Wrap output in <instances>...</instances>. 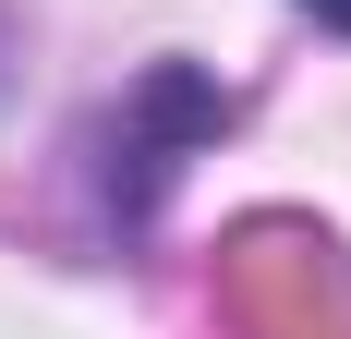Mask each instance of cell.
<instances>
[{
    "mask_svg": "<svg viewBox=\"0 0 351 339\" xmlns=\"http://www.w3.org/2000/svg\"><path fill=\"white\" fill-rule=\"evenodd\" d=\"M230 121V85H206L194 61H158L134 73V97L97 109V134H85V182H97V231L109 242H145L158 194L182 182V158Z\"/></svg>",
    "mask_w": 351,
    "mask_h": 339,
    "instance_id": "1",
    "label": "cell"
},
{
    "mask_svg": "<svg viewBox=\"0 0 351 339\" xmlns=\"http://www.w3.org/2000/svg\"><path fill=\"white\" fill-rule=\"evenodd\" d=\"M230 339H351V255L315 218H243L218 242Z\"/></svg>",
    "mask_w": 351,
    "mask_h": 339,
    "instance_id": "2",
    "label": "cell"
},
{
    "mask_svg": "<svg viewBox=\"0 0 351 339\" xmlns=\"http://www.w3.org/2000/svg\"><path fill=\"white\" fill-rule=\"evenodd\" d=\"M303 12H315V25H339V36H351V0H303Z\"/></svg>",
    "mask_w": 351,
    "mask_h": 339,
    "instance_id": "3",
    "label": "cell"
},
{
    "mask_svg": "<svg viewBox=\"0 0 351 339\" xmlns=\"http://www.w3.org/2000/svg\"><path fill=\"white\" fill-rule=\"evenodd\" d=\"M0 97H12V12H0Z\"/></svg>",
    "mask_w": 351,
    "mask_h": 339,
    "instance_id": "4",
    "label": "cell"
}]
</instances>
